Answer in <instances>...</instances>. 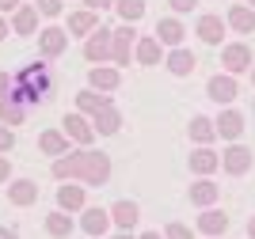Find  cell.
I'll return each instance as SVG.
<instances>
[{"instance_id": "cell-37", "label": "cell", "mask_w": 255, "mask_h": 239, "mask_svg": "<svg viewBox=\"0 0 255 239\" xmlns=\"http://www.w3.org/2000/svg\"><path fill=\"white\" fill-rule=\"evenodd\" d=\"M8 91H11V76H8V73H0V99H4Z\"/></svg>"}, {"instance_id": "cell-41", "label": "cell", "mask_w": 255, "mask_h": 239, "mask_svg": "<svg viewBox=\"0 0 255 239\" xmlns=\"http://www.w3.org/2000/svg\"><path fill=\"white\" fill-rule=\"evenodd\" d=\"M0 38H8V19L0 15Z\"/></svg>"}, {"instance_id": "cell-6", "label": "cell", "mask_w": 255, "mask_h": 239, "mask_svg": "<svg viewBox=\"0 0 255 239\" xmlns=\"http://www.w3.org/2000/svg\"><path fill=\"white\" fill-rule=\"evenodd\" d=\"M221 167L229 175H248V171H252V148L233 145L229 152H221Z\"/></svg>"}, {"instance_id": "cell-46", "label": "cell", "mask_w": 255, "mask_h": 239, "mask_svg": "<svg viewBox=\"0 0 255 239\" xmlns=\"http://www.w3.org/2000/svg\"><path fill=\"white\" fill-rule=\"evenodd\" d=\"M248 4H252V8H255V0H248Z\"/></svg>"}, {"instance_id": "cell-3", "label": "cell", "mask_w": 255, "mask_h": 239, "mask_svg": "<svg viewBox=\"0 0 255 239\" xmlns=\"http://www.w3.org/2000/svg\"><path fill=\"white\" fill-rule=\"evenodd\" d=\"M84 57L92 65H103L107 57H111V31H107V27H96V31L88 34V42H84Z\"/></svg>"}, {"instance_id": "cell-12", "label": "cell", "mask_w": 255, "mask_h": 239, "mask_svg": "<svg viewBox=\"0 0 255 239\" xmlns=\"http://www.w3.org/2000/svg\"><path fill=\"white\" fill-rule=\"evenodd\" d=\"M206 95H210L213 103H233V99H236V80H233L229 73H225V76H210Z\"/></svg>"}, {"instance_id": "cell-18", "label": "cell", "mask_w": 255, "mask_h": 239, "mask_svg": "<svg viewBox=\"0 0 255 239\" xmlns=\"http://www.w3.org/2000/svg\"><path fill=\"white\" fill-rule=\"evenodd\" d=\"M213 129H217V137H225V141H236V137L244 133V114H240V110H225V114L213 122Z\"/></svg>"}, {"instance_id": "cell-45", "label": "cell", "mask_w": 255, "mask_h": 239, "mask_svg": "<svg viewBox=\"0 0 255 239\" xmlns=\"http://www.w3.org/2000/svg\"><path fill=\"white\" fill-rule=\"evenodd\" d=\"M252 83H255V65H252Z\"/></svg>"}, {"instance_id": "cell-44", "label": "cell", "mask_w": 255, "mask_h": 239, "mask_svg": "<svg viewBox=\"0 0 255 239\" xmlns=\"http://www.w3.org/2000/svg\"><path fill=\"white\" fill-rule=\"evenodd\" d=\"M115 239H129V232H122V236H115Z\"/></svg>"}, {"instance_id": "cell-33", "label": "cell", "mask_w": 255, "mask_h": 239, "mask_svg": "<svg viewBox=\"0 0 255 239\" xmlns=\"http://www.w3.org/2000/svg\"><path fill=\"white\" fill-rule=\"evenodd\" d=\"M164 239H191V228H187V224H168V228H164Z\"/></svg>"}, {"instance_id": "cell-5", "label": "cell", "mask_w": 255, "mask_h": 239, "mask_svg": "<svg viewBox=\"0 0 255 239\" xmlns=\"http://www.w3.org/2000/svg\"><path fill=\"white\" fill-rule=\"evenodd\" d=\"M61 125H65V137L76 141V145H92V141H96V129H92V122H88L80 110H76V114H65Z\"/></svg>"}, {"instance_id": "cell-21", "label": "cell", "mask_w": 255, "mask_h": 239, "mask_svg": "<svg viewBox=\"0 0 255 239\" xmlns=\"http://www.w3.org/2000/svg\"><path fill=\"white\" fill-rule=\"evenodd\" d=\"M225 228H229V217H225L221 209H210V205H206L202 217H198V232H202V236H221Z\"/></svg>"}, {"instance_id": "cell-10", "label": "cell", "mask_w": 255, "mask_h": 239, "mask_svg": "<svg viewBox=\"0 0 255 239\" xmlns=\"http://www.w3.org/2000/svg\"><path fill=\"white\" fill-rule=\"evenodd\" d=\"M194 34H198L206 46H221V38H225V19H221V15H202V19H198V27H194Z\"/></svg>"}, {"instance_id": "cell-28", "label": "cell", "mask_w": 255, "mask_h": 239, "mask_svg": "<svg viewBox=\"0 0 255 239\" xmlns=\"http://www.w3.org/2000/svg\"><path fill=\"white\" fill-rule=\"evenodd\" d=\"M107 103H111V95H99L96 87H88V91L76 95V106H80V114H96L99 106H107Z\"/></svg>"}, {"instance_id": "cell-48", "label": "cell", "mask_w": 255, "mask_h": 239, "mask_svg": "<svg viewBox=\"0 0 255 239\" xmlns=\"http://www.w3.org/2000/svg\"><path fill=\"white\" fill-rule=\"evenodd\" d=\"M210 239H213V236H210Z\"/></svg>"}, {"instance_id": "cell-30", "label": "cell", "mask_w": 255, "mask_h": 239, "mask_svg": "<svg viewBox=\"0 0 255 239\" xmlns=\"http://www.w3.org/2000/svg\"><path fill=\"white\" fill-rule=\"evenodd\" d=\"M213 137H217V129H213V122L210 118H191V141H198V145H210Z\"/></svg>"}, {"instance_id": "cell-40", "label": "cell", "mask_w": 255, "mask_h": 239, "mask_svg": "<svg viewBox=\"0 0 255 239\" xmlns=\"http://www.w3.org/2000/svg\"><path fill=\"white\" fill-rule=\"evenodd\" d=\"M0 239H19V232L15 228H0Z\"/></svg>"}, {"instance_id": "cell-35", "label": "cell", "mask_w": 255, "mask_h": 239, "mask_svg": "<svg viewBox=\"0 0 255 239\" xmlns=\"http://www.w3.org/2000/svg\"><path fill=\"white\" fill-rule=\"evenodd\" d=\"M168 4H171V11H179V15H183V11H194V8H198V0H168Z\"/></svg>"}, {"instance_id": "cell-17", "label": "cell", "mask_w": 255, "mask_h": 239, "mask_svg": "<svg viewBox=\"0 0 255 239\" xmlns=\"http://www.w3.org/2000/svg\"><path fill=\"white\" fill-rule=\"evenodd\" d=\"M11 31L15 34H34L38 31V11H34V4H19V8L11 11Z\"/></svg>"}, {"instance_id": "cell-2", "label": "cell", "mask_w": 255, "mask_h": 239, "mask_svg": "<svg viewBox=\"0 0 255 239\" xmlns=\"http://www.w3.org/2000/svg\"><path fill=\"white\" fill-rule=\"evenodd\" d=\"M221 65H225V73H229V76L244 73V69H252V50H248L244 42H233V46H225V50H221Z\"/></svg>"}, {"instance_id": "cell-27", "label": "cell", "mask_w": 255, "mask_h": 239, "mask_svg": "<svg viewBox=\"0 0 255 239\" xmlns=\"http://www.w3.org/2000/svg\"><path fill=\"white\" fill-rule=\"evenodd\" d=\"M38 148H42L46 156H65V152H69V137L57 133V129H46V133L38 137Z\"/></svg>"}, {"instance_id": "cell-8", "label": "cell", "mask_w": 255, "mask_h": 239, "mask_svg": "<svg viewBox=\"0 0 255 239\" xmlns=\"http://www.w3.org/2000/svg\"><path fill=\"white\" fill-rule=\"evenodd\" d=\"M225 27H233L236 34H252L255 31V8H252V4H233Z\"/></svg>"}, {"instance_id": "cell-22", "label": "cell", "mask_w": 255, "mask_h": 239, "mask_svg": "<svg viewBox=\"0 0 255 239\" xmlns=\"http://www.w3.org/2000/svg\"><path fill=\"white\" fill-rule=\"evenodd\" d=\"M194 65H198V61H194V53L183 50V46H175V50L168 53V73H171V76H191Z\"/></svg>"}, {"instance_id": "cell-11", "label": "cell", "mask_w": 255, "mask_h": 239, "mask_svg": "<svg viewBox=\"0 0 255 239\" xmlns=\"http://www.w3.org/2000/svg\"><path fill=\"white\" fill-rule=\"evenodd\" d=\"M118 125H122V114H118V110H115V103L99 106L96 114H92V129H96V133H103V137L118 133Z\"/></svg>"}, {"instance_id": "cell-36", "label": "cell", "mask_w": 255, "mask_h": 239, "mask_svg": "<svg viewBox=\"0 0 255 239\" xmlns=\"http://www.w3.org/2000/svg\"><path fill=\"white\" fill-rule=\"evenodd\" d=\"M8 178H11V163H8V156L0 152V182H8Z\"/></svg>"}, {"instance_id": "cell-7", "label": "cell", "mask_w": 255, "mask_h": 239, "mask_svg": "<svg viewBox=\"0 0 255 239\" xmlns=\"http://www.w3.org/2000/svg\"><path fill=\"white\" fill-rule=\"evenodd\" d=\"M133 34H137L133 23L111 31V57H115V65H129V42H133Z\"/></svg>"}, {"instance_id": "cell-1", "label": "cell", "mask_w": 255, "mask_h": 239, "mask_svg": "<svg viewBox=\"0 0 255 239\" xmlns=\"http://www.w3.org/2000/svg\"><path fill=\"white\" fill-rule=\"evenodd\" d=\"M53 178H80L84 186H103L107 178H111V159L103 156V152H92V148H84V152H65V156L53 159Z\"/></svg>"}, {"instance_id": "cell-43", "label": "cell", "mask_w": 255, "mask_h": 239, "mask_svg": "<svg viewBox=\"0 0 255 239\" xmlns=\"http://www.w3.org/2000/svg\"><path fill=\"white\" fill-rule=\"evenodd\" d=\"M137 239H164L160 232H145V236H137Z\"/></svg>"}, {"instance_id": "cell-16", "label": "cell", "mask_w": 255, "mask_h": 239, "mask_svg": "<svg viewBox=\"0 0 255 239\" xmlns=\"http://www.w3.org/2000/svg\"><path fill=\"white\" fill-rule=\"evenodd\" d=\"M107 213H111V224H118L122 232H129L133 224H137V217H141V209L133 205V201H115Z\"/></svg>"}, {"instance_id": "cell-14", "label": "cell", "mask_w": 255, "mask_h": 239, "mask_svg": "<svg viewBox=\"0 0 255 239\" xmlns=\"http://www.w3.org/2000/svg\"><path fill=\"white\" fill-rule=\"evenodd\" d=\"M8 201H11V205H19V209L34 205V201H38V186H34L31 178H15V182L8 186Z\"/></svg>"}, {"instance_id": "cell-20", "label": "cell", "mask_w": 255, "mask_h": 239, "mask_svg": "<svg viewBox=\"0 0 255 239\" xmlns=\"http://www.w3.org/2000/svg\"><path fill=\"white\" fill-rule=\"evenodd\" d=\"M96 27H99V11H92V8L69 15V38H76V34H92Z\"/></svg>"}, {"instance_id": "cell-34", "label": "cell", "mask_w": 255, "mask_h": 239, "mask_svg": "<svg viewBox=\"0 0 255 239\" xmlns=\"http://www.w3.org/2000/svg\"><path fill=\"white\" fill-rule=\"evenodd\" d=\"M11 148H15V133H11L8 125H0V152H4V156H8Z\"/></svg>"}, {"instance_id": "cell-31", "label": "cell", "mask_w": 255, "mask_h": 239, "mask_svg": "<svg viewBox=\"0 0 255 239\" xmlns=\"http://www.w3.org/2000/svg\"><path fill=\"white\" fill-rule=\"evenodd\" d=\"M111 8H118L122 23H137L141 15H145V0H115Z\"/></svg>"}, {"instance_id": "cell-29", "label": "cell", "mask_w": 255, "mask_h": 239, "mask_svg": "<svg viewBox=\"0 0 255 239\" xmlns=\"http://www.w3.org/2000/svg\"><path fill=\"white\" fill-rule=\"evenodd\" d=\"M133 57H137L141 65H156V61H160V42H156V38H137Z\"/></svg>"}, {"instance_id": "cell-19", "label": "cell", "mask_w": 255, "mask_h": 239, "mask_svg": "<svg viewBox=\"0 0 255 239\" xmlns=\"http://www.w3.org/2000/svg\"><path fill=\"white\" fill-rule=\"evenodd\" d=\"M221 198V186H217V182H210V178H198V182H194L191 186V205H198V209H206V205H213V201Z\"/></svg>"}, {"instance_id": "cell-24", "label": "cell", "mask_w": 255, "mask_h": 239, "mask_svg": "<svg viewBox=\"0 0 255 239\" xmlns=\"http://www.w3.org/2000/svg\"><path fill=\"white\" fill-rule=\"evenodd\" d=\"M80 228H84L88 236H103V232L111 228V213H107V209H84Z\"/></svg>"}, {"instance_id": "cell-42", "label": "cell", "mask_w": 255, "mask_h": 239, "mask_svg": "<svg viewBox=\"0 0 255 239\" xmlns=\"http://www.w3.org/2000/svg\"><path fill=\"white\" fill-rule=\"evenodd\" d=\"M248 236L255 239V217H248Z\"/></svg>"}, {"instance_id": "cell-25", "label": "cell", "mask_w": 255, "mask_h": 239, "mask_svg": "<svg viewBox=\"0 0 255 239\" xmlns=\"http://www.w3.org/2000/svg\"><path fill=\"white\" fill-rule=\"evenodd\" d=\"M57 209H65V213L84 209V186H73V178H69V186L57 190Z\"/></svg>"}, {"instance_id": "cell-47", "label": "cell", "mask_w": 255, "mask_h": 239, "mask_svg": "<svg viewBox=\"0 0 255 239\" xmlns=\"http://www.w3.org/2000/svg\"><path fill=\"white\" fill-rule=\"evenodd\" d=\"M92 239H99V236H92Z\"/></svg>"}, {"instance_id": "cell-15", "label": "cell", "mask_w": 255, "mask_h": 239, "mask_svg": "<svg viewBox=\"0 0 255 239\" xmlns=\"http://www.w3.org/2000/svg\"><path fill=\"white\" fill-rule=\"evenodd\" d=\"M88 83H92L96 91H115L118 83H122V73L111 69V65H96V69L88 73Z\"/></svg>"}, {"instance_id": "cell-39", "label": "cell", "mask_w": 255, "mask_h": 239, "mask_svg": "<svg viewBox=\"0 0 255 239\" xmlns=\"http://www.w3.org/2000/svg\"><path fill=\"white\" fill-rule=\"evenodd\" d=\"M19 8V0H0V15H4V11H15Z\"/></svg>"}, {"instance_id": "cell-9", "label": "cell", "mask_w": 255, "mask_h": 239, "mask_svg": "<svg viewBox=\"0 0 255 239\" xmlns=\"http://www.w3.org/2000/svg\"><path fill=\"white\" fill-rule=\"evenodd\" d=\"M217 167H221V156H217L210 145H198L191 152V171H194V175H213Z\"/></svg>"}, {"instance_id": "cell-4", "label": "cell", "mask_w": 255, "mask_h": 239, "mask_svg": "<svg viewBox=\"0 0 255 239\" xmlns=\"http://www.w3.org/2000/svg\"><path fill=\"white\" fill-rule=\"evenodd\" d=\"M38 50H42V57H61L69 50V31H61V27L38 31Z\"/></svg>"}, {"instance_id": "cell-26", "label": "cell", "mask_w": 255, "mask_h": 239, "mask_svg": "<svg viewBox=\"0 0 255 239\" xmlns=\"http://www.w3.org/2000/svg\"><path fill=\"white\" fill-rule=\"evenodd\" d=\"M46 232H50L53 239H69V236H73V220H69V213H65V209H53L50 217H46Z\"/></svg>"}, {"instance_id": "cell-38", "label": "cell", "mask_w": 255, "mask_h": 239, "mask_svg": "<svg viewBox=\"0 0 255 239\" xmlns=\"http://www.w3.org/2000/svg\"><path fill=\"white\" fill-rule=\"evenodd\" d=\"M92 11H103V8H111V0H84Z\"/></svg>"}, {"instance_id": "cell-23", "label": "cell", "mask_w": 255, "mask_h": 239, "mask_svg": "<svg viewBox=\"0 0 255 239\" xmlns=\"http://www.w3.org/2000/svg\"><path fill=\"white\" fill-rule=\"evenodd\" d=\"M183 34H187V27H183L179 19H160L156 23V42L160 46H171V50H175L183 42Z\"/></svg>"}, {"instance_id": "cell-13", "label": "cell", "mask_w": 255, "mask_h": 239, "mask_svg": "<svg viewBox=\"0 0 255 239\" xmlns=\"http://www.w3.org/2000/svg\"><path fill=\"white\" fill-rule=\"evenodd\" d=\"M27 110H31V106L23 103L19 95H11V91L0 99V122H4V125H19L23 118H27Z\"/></svg>"}, {"instance_id": "cell-32", "label": "cell", "mask_w": 255, "mask_h": 239, "mask_svg": "<svg viewBox=\"0 0 255 239\" xmlns=\"http://www.w3.org/2000/svg\"><path fill=\"white\" fill-rule=\"evenodd\" d=\"M34 11H38V15H61V0H34Z\"/></svg>"}]
</instances>
